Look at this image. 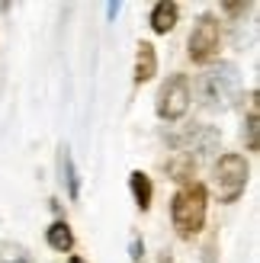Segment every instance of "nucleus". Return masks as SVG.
Here are the masks:
<instances>
[{
  "mask_svg": "<svg viewBox=\"0 0 260 263\" xmlns=\"http://www.w3.org/2000/svg\"><path fill=\"white\" fill-rule=\"evenodd\" d=\"M171 218L180 238H196L206 225V186L202 183H183L174 193L171 202Z\"/></svg>",
  "mask_w": 260,
  "mask_h": 263,
  "instance_id": "nucleus-1",
  "label": "nucleus"
},
{
  "mask_svg": "<svg viewBox=\"0 0 260 263\" xmlns=\"http://www.w3.org/2000/svg\"><path fill=\"white\" fill-rule=\"evenodd\" d=\"M238 90H241V71L231 61L215 64V68H209L199 77V100H202V106L212 109V112L228 109L231 103H235Z\"/></svg>",
  "mask_w": 260,
  "mask_h": 263,
  "instance_id": "nucleus-2",
  "label": "nucleus"
},
{
  "mask_svg": "<svg viewBox=\"0 0 260 263\" xmlns=\"http://www.w3.org/2000/svg\"><path fill=\"white\" fill-rule=\"evenodd\" d=\"M248 161H244L241 154H222L215 164V193H218V202H235L238 196L244 193L248 186Z\"/></svg>",
  "mask_w": 260,
  "mask_h": 263,
  "instance_id": "nucleus-3",
  "label": "nucleus"
},
{
  "mask_svg": "<svg viewBox=\"0 0 260 263\" xmlns=\"http://www.w3.org/2000/svg\"><path fill=\"white\" fill-rule=\"evenodd\" d=\"M190 77L187 74H171L164 81L161 87V93H158V116L167 122H177V119H183L187 109H190Z\"/></svg>",
  "mask_w": 260,
  "mask_h": 263,
  "instance_id": "nucleus-4",
  "label": "nucleus"
},
{
  "mask_svg": "<svg viewBox=\"0 0 260 263\" xmlns=\"http://www.w3.org/2000/svg\"><path fill=\"white\" fill-rule=\"evenodd\" d=\"M218 45H222V29H218V20L209 16V13H202L196 20L190 32V58L196 64H206L218 55Z\"/></svg>",
  "mask_w": 260,
  "mask_h": 263,
  "instance_id": "nucleus-5",
  "label": "nucleus"
},
{
  "mask_svg": "<svg viewBox=\"0 0 260 263\" xmlns=\"http://www.w3.org/2000/svg\"><path fill=\"white\" fill-rule=\"evenodd\" d=\"M171 144L183 154V157H190L193 161V151L196 154H206V151H212L215 144H218V132L215 128H209V125H196V128H187L180 138H171Z\"/></svg>",
  "mask_w": 260,
  "mask_h": 263,
  "instance_id": "nucleus-6",
  "label": "nucleus"
},
{
  "mask_svg": "<svg viewBox=\"0 0 260 263\" xmlns=\"http://www.w3.org/2000/svg\"><path fill=\"white\" fill-rule=\"evenodd\" d=\"M158 74V55H154L151 42H141L135 51V84H145Z\"/></svg>",
  "mask_w": 260,
  "mask_h": 263,
  "instance_id": "nucleus-7",
  "label": "nucleus"
},
{
  "mask_svg": "<svg viewBox=\"0 0 260 263\" xmlns=\"http://www.w3.org/2000/svg\"><path fill=\"white\" fill-rule=\"evenodd\" d=\"M177 13H180V7L171 4V0H161V4H154V10H151V29L158 32V35H167V32L177 26Z\"/></svg>",
  "mask_w": 260,
  "mask_h": 263,
  "instance_id": "nucleus-8",
  "label": "nucleus"
},
{
  "mask_svg": "<svg viewBox=\"0 0 260 263\" xmlns=\"http://www.w3.org/2000/svg\"><path fill=\"white\" fill-rule=\"evenodd\" d=\"M128 186H132V196H135V205L145 212L151 209V196H154V186H151V177L141 174V170H132V177H128Z\"/></svg>",
  "mask_w": 260,
  "mask_h": 263,
  "instance_id": "nucleus-9",
  "label": "nucleus"
},
{
  "mask_svg": "<svg viewBox=\"0 0 260 263\" xmlns=\"http://www.w3.org/2000/svg\"><path fill=\"white\" fill-rule=\"evenodd\" d=\"M244 135H248V151H260V116H257V93H251V106H248V122H244Z\"/></svg>",
  "mask_w": 260,
  "mask_h": 263,
  "instance_id": "nucleus-10",
  "label": "nucleus"
},
{
  "mask_svg": "<svg viewBox=\"0 0 260 263\" xmlns=\"http://www.w3.org/2000/svg\"><path fill=\"white\" fill-rule=\"evenodd\" d=\"M45 238H48V244L55 247V251H61V254L74 247V231H71L68 225H64V221H55V225H51V228L45 231Z\"/></svg>",
  "mask_w": 260,
  "mask_h": 263,
  "instance_id": "nucleus-11",
  "label": "nucleus"
},
{
  "mask_svg": "<svg viewBox=\"0 0 260 263\" xmlns=\"http://www.w3.org/2000/svg\"><path fill=\"white\" fill-rule=\"evenodd\" d=\"M0 263H35L32 254L16 241H0Z\"/></svg>",
  "mask_w": 260,
  "mask_h": 263,
  "instance_id": "nucleus-12",
  "label": "nucleus"
},
{
  "mask_svg": "<svg viewBox=\"0 0 260 263\" xmlns=\"http://www.w3.org/2000/svg\"><path fill=\"white\" fill-rule=\"evenodd\" d=\"M61 174H64V183H68V196L77 199V196H81V180H77V170H74V161H71L68 148H61Z\"/></svg>",
  "mask_w": 260,
  "mask_h": 263,
  "instance_id": "nucleus-13",
  "label": "nucleus"
},
{
  "mask_svg": "<svg viewBox=\"0 0 260 263\" xmlns=\"http://www.w3.org/2000/svg\"><path fill=\"white\" fill-rule=\"evenodd\" d=\"M193 164L190 157H183V161H174V164H167V170L174 174V180H180V183H190V177H193Z\"/></svg>",
  "mask_w": 260,
  "mask_h": 263,
  "instance_id": "nucleus-14",
  "label": "nucleus"
},
{
  "mask_svg": "<svg viewBox=\"0 0 260 263\" xmlns=\"http://www.w3.org/2000/svg\"><path fill=\"white\" fill-rule=\"evenodd\" d=\"M222 10L228 13V16H241V13H244V10H251V4H225Z\"/></svg>",
  "mask_w": 260,
  "mask_h": 263,
  "instance_id": "nucleus-15",
  "label": "nucleus"
},
{
  "mask_svg": "<svg viewBox=\"0 0 260 263\" xmlns=\"http://www.w3.org/2000/svg\"><path fill=\"white\" fill-rule=\"evenodd\" d=\"M141 254H145V244L135 238V241H132V260H135V263H141Z\"/></svg>",
  "mask_w": 260,
  "mask_h": 263,
  "instance_id": "nucleus-16",
  "label": "nucleus"
},
{
  "mask_svg": "<svg viewBox=\"0 0 260 263\" xmlns=\"http://www.w3.org/2000/svg\"><path fill=\"white\" fill-rule=\"evenodd\" d=\"M158 263H174V260H171V257H167V254H164V257H161V260H158Z\"/></svg>",
  "mask_w": 260,
  "mask_h": 263,
  "instance_id": "nucleus-17",
  "label": "nucleus"
},
{
  "mask_svg": "<svg viewBox=\"0 0 260 263\" xmlns=\"http://www.w3.org/2000/svg\"><path fill=\"white\" fill-rule=\"evenodd\" d=\"M68 263H84V257H71V260H68Z\"/></svg>",
  "mask_w": 260,
  "mask_h": 263,
  "instance_id": "nucleus-18",
  "label": "nucleus"
}]
</instances>
